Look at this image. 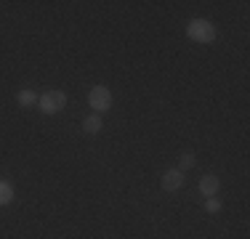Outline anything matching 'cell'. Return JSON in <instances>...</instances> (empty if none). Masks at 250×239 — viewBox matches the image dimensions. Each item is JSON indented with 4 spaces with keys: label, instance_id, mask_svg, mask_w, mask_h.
I'll use <instances>...</instances> for the list:
<instances>
[{
    "label": "cell",
    "instance_id": "cell-1",
    "mask_svg": "<svg viewBox=\"0 0 250 239\" xmlns=\"http://www.w3.org/2000/svg\"><path fill=\"white\" fill-rule=\"evenodd\" d=\"M187 35L192 40H197V43H210V40L216 38V27H213L210 21H205V19H194V21H189Z\"/></svg>",
    "mask_w": 250,
    "mask_h": 239
},
{
    "label": "cell",
    "instance_id": "cell-9",
    "mask_svg": "<svg viewBox=\"0 0 250 239\" xmlns=\"http://www.w3.org/2000/svg\"><path fill=\"white\" fill-rule=\"evenodd\" d=\"M194 165V154H184L181 157V170H187V167Z\"/></svg>",
    "mask_w": 250,
    "mask_h": 239
},
{
    "label": "cell",
    "instance_id": "cell-6",
    "mask_svg": "<svg viewBox=\"0 0 250 239\" xmlns=\"http://www.w3.org/2000/svg\"><path fill=\"white\" fill-rule=\"evenodd\" d=\"M11 199H14V189H11L5 181H0V205H8Z\"/></svg>",
    "mask_w": 250,
    "mask_h": 239
},
{
    "label": "cell",
    "instance_id": "cell-8",
    "mask_svg": "<svg viewBox=\"0 0 250 239\" xmlns=\"http://www.w3.org/2000/svg\"><path fill=\"white\" fill-rule=\"evenodd\" d=\"M19 104H21V106L35 104V93H32V91H21V93H19Z\"/></svg>",
    "mask_w": 250,
    "mask_h": 239
},
{
    "label": "cell",
    "instance_id": "cell-10",
    "mask_svg": "<svg viewBox=\"0 0 250 239\" xmlns=\"http://www.w3.org/2000/svg\"><path fill=\"white\" fill-rule=\"evenodd\" d=\"M208 213H218V210H221V202H218V199H208Z\"/></svg>",
    "mask_w": 250,
    "mask_h": 239
},
{
    "label": "cell",
    "instance_id": "cell-5",
    "mask_svg": "<svg viewBox=\"0 0 250 239\" xmlns=\"http://www.w3.org/2000/svg\"><path fill=\"white\" fill-rule=\"evenodd\" d=\"M200 189H202V194H208V197H213L218 191V178L216 176H205L200 181Z\"/></svg>",
    "mask_w": 250,
    "mask_h": 239
},
{
    "label": "cell",
    "instance_id": "cell-2",
    "mask_svg": "<svg viewBox=\"0 0 250 239\" xmlns=\"http://www.w3.org/2000/svg\"><path fill=\"white\" fill-rule=\"evenodd\" d=\"M64 104H67V96H64L62 91H48V93H43V99H40V109H43L45 115L59 112Z\"/></svg>",
    "mask_w": 250,
    "mask_h": 239
},
{
    "label": "cell",
    "instance_id": "cell-7",
    "mask_svg": "<svg viewBox=\"0 0 250 239\" xmlns=\"http://www.w3.org/2000/svg\"><path fill=\"white\" fill-rule=\"evenodd\" d=\"M99 128H101V117H88L85 122H83V130H85V133H96Z\"/></svg>",
    "mask_w": 250,
    "mask_h": 239
},
{
    "label": "cell",
    "instance_id": "cell-4",
    "mask_svg": "<svg viewBox=\"0 0 250 239\" xmlns=\"http://www.w3.org/2000/svg\"><path fill=\"white\" fill-rule=\"evenodd\" d=\"M181 181H184V176H181V170H168L163 176V189H168V191H173L181 186Z\"/></svg>",
    "mask_w": 250,
    "mask_h": 239
},
{
    "label": "cell",
    "instance_id": "cell-3",
    "mask_svg": "<svg viewBox=\"0 0 250 239\" xmlns=\"http://www.w3.org/2000/svg\"><path fill=\"white\" fill-rule=\"evenodd\" d=\"M88 101H91V106L96 112H106V109H109V104H112V93L106 91L104 85H96L91 91V96H88Z\"/></svg>",
    "mask_w": 250,
    "mask_h": 239
}]
</instances>
